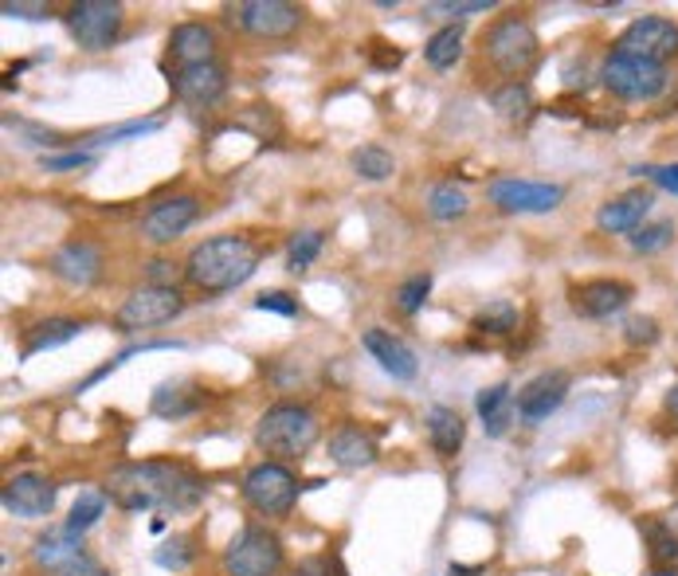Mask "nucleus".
Returning a JSON list of instances; mask_svg holds the SVG:
<instances>
[{
	"label": "nucleus",
	"instance_id": "nucleus-1",
	"mask_svg": "<svg viewBox=\"0 0 678 576\" xmlns=\"http://www.w3.org/2000/svg\"><path fill=\"white\" fill-rule=\"evenodd\" d=\"M205 479H196L185 463L173 459H141V463H122L106 474L103 494L118 510H161V514H181L193 510L205 498Z\"/></svg>",
	"mask_w": 678,
	"mask_h": 576
},
{
	"label": "nucleus",
	"instance_id": "nucleus-2",
	"mask_svg": "<svg viewBox=\"0 0 678 576\" xmlns=\"http://www.w3.org/2000/svg\"><path fill=\"white\" fill-rule=\"evenodd\" d=\"M263 252L248 235H212V240L196 243L185 260L188 287L205 290V295H228L260 270Z\"/></svg>",
	"mask_w": 678,
	"mask_h": 576
},
{
	"label": "nucleus",
	"instance_id": "nucleus-3",
	"mask_svg": "<svg viewBox=\"0 0 678 576\" xmlns=\"http://www.w3.org/2000/svg\"><path fill=\"white\" fill-rule=\"evenodd\" d=\"M318 416L307 404H271L255 424V443L275 459H302L318 443Z\"/></svg>",
	"mask_w": 678,
	"mask_h": 576
},
{
	"label": "nucleus",
	"instance_id": "nucleus-4",
	"mask_svg": "<svg viewBox=\"0 0 678 576\" xmlns=\"http://www.w3.org/2000/svg\"><path fill=\"white\" fill-rule=\"evenodd\" d=\"M287 565L283 538L267 526H248L223 549V573L228 576H279Z\"/></svg>",
	"mask_w": 678,
	"mask_h": 576
},
{
	"label": "nucleus",
	"instance_id": "nucleus-5",
	"mask_svg": "<svg viewBox=\"0 0 678 576\" xmlns=\"http://www.w3.org/2000/svg\"><path fill=\"white\" fill-rule=\"evenodd\" d=\"M538 32L526 16H498L483 39V51L494 71L514 74V79L521 71H530L533 59H538Z\"/></svg>",
	"mask_w": 678,
	"mask_h": 576
},
{
	"label": "nucleus",
	"instance_id": "nucleus-6",
	"mask_svg": "<svg viewBox=\"0 0 678 576\" xmlns=\"http://www.w3.org/2000/svg\"><path fill=\"white\" fill-rule=\"evenodd\" d=\"M188 307V298L181 287H138L114 314V330L118 334H141L153 325H165L181 318Z\"/></svg>",
	"mask_w": 678,
	"mask_h": 576
},
{
	"label": "nucleus",
	"instance_id": "nucleus-7",
	"mask_svg": "<svg viewBox=\"0 0 678 576\" xmlns=\"http://www.w3.org/2000/svg\"><path fill=\"white\" fill-rule=\"evenodd\" d=\"M67 28H71L74 44L99 56V51H111L122 36V20H126V9L118 0H79L67 9Z\"/></svg>",
	"mask_w": 678,
	"mask_h": 576
},
{
	"label": "nucleus",
	"instance_id": "nucleus-8",
	"mask_svg": "<svg viewBox=\"0 0 678 576\" xmlns=\"http://www.w3.org/2000/svg\"><path fill=\"white\" fill-rule=\"evenodd\" d=\"M243 503L251 506L255 514H263V518H283V514H290V506L298 503V479L287 471L283 463H255L248 474H243Z\"/></svg>",
	"mask_w": 678,
	"mask_h": 576
},
{
	"label": "nucleus",
	"instance_id": "nucleus-9",
	"mask_svg": "<svg viewBox=\"0 0 678 576\" xmlns=\"http://www.w3.org/2000/svg\"><path fill=\"white\" fill-rule=\"evenodd\" d=\"M600 83L623 99V103H651L655 94H663L667 87V71L659 64H647V59L623 56V51H612L600 67Z\"/></svg>",
	"mask_w": 678,
	"mask_h": 576
},
{
	"label": "nucleus",
	"instance_id": "nucleus-10",
	"mask_svg": "<svg viewBox=\"0 0 678 576\" xmlns=\"http://www.w3.org/2000/svg\"><path fill=\"white\" fill-rule=\"evenodd\" d=\"M302 16L307 12L298 9V4H287V0H240V4H228V20L255 39L295 36L302 28Z\"/></svg>",
	"mask_w": 678,
	"mask_h": 576
},
{
	"label": "nucleus",
	"instance_id": "nucleus-11",
	"mask_svg": "<svg viewBox=\"0 0 678 576\" xmlns=\"http://www.w3.org/2000/svg\"><path fill=\"white\" fill-rule=\"evenodd\" d=\"M612 51H623V56L647 59V64L663 67L667 59L678 56V24L667 16H640L620 32Z\"/></svg>",
	"mask_w": 678,
	"mask_h": 576
},
{
	"label": "nucleus",
	"instance_id": "nucleus-12",
	"mask_svg": "<svg viewBox=\"0 0 678 576\" xmlns=\"http://www.w3.org/2000/svg\"><path fill=\"white\" fill-rule=\"evenodd\" d=\"M491 205L498 212H514V216H541L561 208L565 200V188L561 185H545V181H526V177H498L486 188Z\"/></svg>",
	"mask_w": 678,
	"mask_h": 576
},
{
	"label": "nucleus",
	"instance_id": "nucleus-13",
	"mask_svg": "<svg viewBox=\"0 0 678 576\" xmlns=\"http://www.w3.org/2000/svg\"><path fill=\"white\" fill-rule=\"evenodd\" d=\"M196 212H200V200L193 193L165 196V200H158V205L141 216V240L153 243V247H165V243L181 240L193 228Z\"/></svg>",
	"mask_w": 678,
	"mask_h": 576
},
{
	"label": "nucleus",
	"instance_id": "nucleus-14",
	"mask_svg": "<svg viewBox=\"0 0 678 576\" xmlns=\"http://www.w3.org/2000/svg\"><path fill=\"white\" fill-rule=\"evenodd\" d=\"M0 498H4V510L12 518H47V514L56 510L59 486L47 474L24 471V474H12Z\"/></svg>",
	"mask_w": 678,
	"mask_h": 576
},
{
	"label": "nucleus",
	"instance_id": "nucleus-15",
	"mask_svg": "<svg viewBox=\"0 0 678 576\" xmlns=\"http://www.w3.org/2000/svg\"><path fill=\"white\" fill-rule=\"evenodd\" d=\"M568 389H573V377H568L565 369H545L538 372L530 384H521L518 392V416L526 419V424H541V419H549L553 412L565 404Z\"/></svg>",
	"mask_w": 678,
	"mask_h": 576
},
{
	"label": "nucleus",
	"instance_id": "nucleus-16",
	"mask_svg": "<svg viewBox=\"0 0 678 576\" xmlns=\"http://www.w3.org/2000/svg\"><path fill=\"white\" fill-rule=\"evenodd\" d=\"M173 83V94H177L185 106H196V111H208L228 94V71L220 64H196V67H177V74L169 79Z\"/></svg>",
	"mask_w": 678,
	"mask_h": 576
},
{
	"label": "nucleus",
	"instance_id": "nucleus-17",
	"mask_svg": "<svg viewBox=\"0 0 678 576\" xmlns=\"http://www.w3.org/2000/svg\"><path fill=\"white\" fill-rule=\"evenodd\" d=\"M628 302H632V287L620 279H588L568 290V307L581 318H593V322H605V318L620 314Z\"/></svg>",
	"mask_w": 678,
	"mask_h": 576
},
{
	"label": "nucleus",
	"instance_id": "nucleus-18",
	"mask_svg": "<svg viewBox=\"0 0 678 576\" xmlns=\"http://www.w3.org/2000/svg\"><path fill=\"white\" fill-rule=\"evenodd\" d=\"M51 275H56L59 283H67V287H91L99 275H103V252L94 247L91 240H71L64 243L56 255H51Z\"/></svg>",
	"mask_w": 678,
	"mask_h": 576
},
{
	"label": "nucleus",
	"instance_id": "nucleus-19",
	"mask_svg": "<svg viewBox=\"0 0 678 576\" xmlns=\"http://www.w3.org/2000/svg\"><path fill=\"white\" fill-rule=\"evenodd\" d=\"M361 345H365V354L381 365L392 381H416V372H420L416 354H412V349L400 342V337H392L389 330L372 325V330H365V334H361Z\"/></svg>",
	"mask_w": 678,
	"mask_h": 576
},
{
	"label": "nucleus",
	"instance_id": "nucleus-20",
	"mask_svg": "<svg viewBox=\"0 0 678 576\" xmlns=\"http://www.w3.org/2000/svg\"><path fill=\"white\" fill-rule=\"evenodd\" d=\"M651 205H655V196L647 188H632V193H620L612 196L608 205H600L596 212V228L608 235H623V232H640L643 220H647Z\"/></svg>",
	"mask_w": 678,
	"mask_h": 576
},
{
	"label": "nucleus",
	"instance_id": "nucleus-21",
	"mask_svg": "<svg viewBox=\"0 0 678 576\" xmlns=\"http://www.w3.org/2000/svg\"><path fill=\"white\" fill-rule=\"evenodd\" d=\"M169 56L177 59V67H196L212 64L216 59V32L205 20H185L169 32Z\"/></svg>",
	"mask_w": 678,
	"mask_h": 576
},
{
	"label": "nucleus",
	"instance_id": "nucleus-22",
	"mask_svg": "<svg viewBox=\"0 0 678 576\" xmlns=\"http://www.w3.org/2000/svg\"><path fill=\"white\" fill-rule=\"evenodd\" d=\"M83 538L79 533H71L64 526V530H47L44 538H36V545H32V561H36L39 568H47V573H64V568H71L74 561H83Z\"/></svg>",
	"mask_w": 678,
	"mask_h": 576
},
{
	"label": "nucleus",
	"instance_id": "nucleus-23",
	"mask_svg": "<svg viewBox=\"0 0 678 576\" xmlns=\"http://www.w3.org/2000/svg\"><path fill=\"white\" fill-rule=\"evenodd\" d=\"M330 459L345 471H361V466L377 463V439L369 436L357 424H342V428L330 436Z\"/></svg>",
	"mask_w": 678,
	"mask_h": 576
},
{
	"label": "nucleus",
	"instance_id": "nucleus-24",
	"mask_svg": "<svg viewBox=\"0 0 678 576\" xmlns=\"http://www.w3.org/2000/svg\"><path fill=\"white\" fill-rule=\"evenodd\" d=\"M474 412H479V419H483L486 436H491V439L506 436V428H510L514 412H518L510 384H491V389L479 392V396H474Z\"/></svg>",
	"mask_w": 678,
	"mask_h": 576
},
{
	"label": "nucleus",
	"instance_id": "nucleus-25",
	"mask_svg": "<svg viewBox=\"0 0 678 576\" xmlns=\"http://www.w3.org/2000/svg\"><path fill=\"white\" fill-rule=\"evenodd\" d=\"M463 436H467V424L456 408L436 404V408L428 412V443L436 447V456L451 459L459 447H463Z\"/></svg>",
	"mask_w": 678,
	"mask_h": 576
},
{
	"label": "nucleus",
	"instance_id": "nucleus-26",
	"mask_svg": "<svg viewBox=\"0 0 678 576\" xmlns=\"http://www.w3.org/2000/svg\"><path fill=\"white\" fill-rule=\"evenodd\" d=\"M200 400L205 396H200L193 384L165 381V384H158V392H153V400H149V408H153V416H161V419H185L200 408Z\"/></svg>",
	"mask_w": 678,
	"mask_h": 576
},
{
	"label": "nucleus",
	"instance_id": "nucleus-27",
	"mask_svg": "<svg viewBox=\"0 0 678 576\" xmlns=\"http://www.w3.org/2000/svg\"><path fill=\"white\" fill-rule=\"evenodd\" d=\"M83 334V322H74V318H47V322H36L28 330V345H24V357H36V354H47V349H59L67 345L71 337Z\"/></svg>",
	"mask_w": 678,
	"mask_h": 576
},
{
	"label": "nucleus",
	"instance_id": "nucleus-28",
	"mask_svg": "<svg viewBox=\"0 0 678 576\" xmlns=\"http://www.w3.org/2000/svg\"><path fill=\"white\" fill-rule=\"evenodd\" d=\"M471 212V196L456 185V181H439L428 193V216L439 223H456Z\"/></svg>",
	"mask_w": 678,
	"mask_h": 576
},
{
	"label": "nucleus",
	"instance_id": "nucleus-29",
	"mask_svg": "<svg viewBox=\"0 0 678 576\" xmlns=\"http://www.w3.org/2000/svg\"><path fill=\"white\" fill-rule=\"evenodd\" d=\"M459 56H463V28H459V24H447V28L432 32L428 44H424V59H428L436 71L456 67Z\"/></svg>",
	"mask_w": 678,
	"mask_h": 576
},
{
	"label": "nucleus",
	"instance_id": "nucleus-30",
	"mask_svg": "<svg viewBox=\"0 0 678 576\" xmlns=\"http://www.w3.org/2000/svg\"><path fill=\"white\" fill-rule=\"evenodd\" d=\"M474 330L479 334H491V337H506L518 330V307H514L510 298H494V302H486L479 314H474Z\"/></svg>",
	"mask_w": 678,
	"mask_h": 576
},
{
	"label": "nucleus",
	"instance_id": "nucleus-31",
	"mask_svg": "<svg viewBox=\"0 0 678 576\" xmlns=\"http://www.w3.org/2000/svg\"><path fill=\"white\" fill-rule=\"evenodd\" d=\"M491 106L502 114V118H510V122L526 118V114L533 111V91H530V83H521V79H510V83H502L498 91L491 94Z\"/></svg>",
	"mask_w": 678,
	"mask_h": 576
},
{
	"label": "nucleus",
	"instance_id": "nucleus-32",
	"mask_svg": "<svg viewBox=\"0 0 678 576\" xmlns=\"http://www.w3.org/2000/svg\"><path fill=\"white\" fill-rule=\"evenodd\" d=\"M349 165L361 181H389L397 173V161H392L389 149L381 146H361L349 153Z\"/></svg>",
	"mask_w": 678,
	"mask_h": 576
},
{
	"label": "nucleus",
	"instance_id": "nucleus-33",
	"mask_svg": "<svg viewBox=\"0 0 678 576\" xmlns=\"http://www.w3.org/2000/svg\"><path fill=\"white\" fill-rule=\"evenodd\" d=\"M106 503H111V498H106L103 491H83V494H79V498H74V506H71V518H67V530L83 538V533L91 530L94 521H99V518H103V514H106Z\"/></svg>",
	"mask_w": 678,
	"mask_h": 576
},
{
	"label": "nucleus",
	"instance_id": "nucleus-34",
	"mask_svg": "<svg viewBox=\"0 0 678 576\" xmlns=\"http://www.w3.org/2000/svg\"><path fill=\"white\" fill-rule=\"evenodd\" d=\"M643 533H647V545H651V561L655 565H670L678 561V533L670 521H643Z\"/></svg>",
	"mask_w": 678,
	"mask_h": 576
},
{
	"label": "nucleus",
	"instance_id": "nucleus-35",
	"mask_svg": "<svg viewBox=\"0 0 678 576\" xmlns=\"http://www.w3.org/2000/svg\"><path fill=\"white\" fill-rule=\"evenodd\" d=\"M322 243H325L322 232H298L287 247V270H295V275L298 270H307L310 263L322 255Z\"/></svg>",
	"mask_w": 678,
	"mask_h": 576
},
{
	"label": "nucleus",
	"instance_id": "nucleus-36",
	"mask_svg": "<svg viewBox=\"0 0 678 576\" xmlns=\"http://www.w3.org/2000/svg\"><path fill=\"white\" fill-rule=\"evenodd\" d=\"M675 240V220H659V223H643L640 232H632V247L640 255H655L663 252L667 243Z\"/></svg>",
	"mask_w": 678,
	"mask_h": 576
},
{
	"label": "nucleus",
	"instance_id": "nucleus-37",
	"mask_svg": "<svg viewBox=\"0 0 678 576\" xmlns=\"http://www.w3.org/2000/svg\"><path fill=\"white\" fill-rule=\"evenodd\" d=\"M428 295H432V275H412V279H404L400 283V290H397V307H400V314H420L424 310V302H428Z\"/></svg>",
	"mask_w": 678,
	"mask_h": 576
},
{
	"label": "nucleus",
	"instance_id": "nucleus-38",
	"mask_svg": "<svg viewBox=\"0 0 678 576\" xmlns=\"http://www.w3.org/2000/svg\"><path fill=\"white\" fill-rule=\"evenodd\" d=\"M193 557H196V549H193V538H188V533H177V538L165 541V545L153 553V561H158L161 568H173V573H181Z\"/></svg>",
	"mask_w": 678,
	"mask_h": 576
},
{
	"label": "nucleus",
	"instance_id": "nucleus-39",
	"mask_svg": "<svg viewBox=\"0 0 678 576\" xmlns=\"http://www.w3.org/2000/svg\"><path fill=\"white\" fill-rule=\"evenodd\" d=\"M153 130H161V122L158 118H149V122H126V126H114V130H106V134H94V138H87L83 146H118V141H126V138H141V134H153Z\"/></svg>",
	"mask_w": 678,
	"mask_h": 576
},
{
	"label": "nucleus",
	"instance_id": "nucleus-40",
	"mask_svg": "<svg viewBox=\"0 0 678 576\" xmlns=\"http://www.w3.org/2000/svg\"><path fill=\"white\" fill-rule=\"evenodd\" d=\"M290 576H349L342 565V557H334V553H314V557H302L295 568H290Z\"/></svg>",
	"mask_w": 678,
	"mask_h": 576
},
{
	"label": "nucleus",
	"instance_id": "nucleus-41",
	"mask_svg": "<svg viewBox=\"0 0 678 576\" xmlns=\"http://www.w3.org/2000/svg\"><path fill=\"white\" fill-rule=\"evenodd\" d=\"M623 337H628V345H655L659 342V322H655V318L635 314L623 322Z\"/></svg>",
	"mask_w": 678,
	"mask_h": 576
},
{
	"label": "nucleus",
	"instance_id": "nucleus-42",
	"mask_svg": "<svg viewBox=\"0 0 678 576\" xmlns=\"http://www.w3.org/2000/svg\"><path fill=\"white\" fill-rule=\"evenodd\" d=\"M181 275H185V267H177L173 260H149L146 263V287H177Z\"/></svg>",
	"mask_w": 678,
	"mask_h": 576
},
{
	"label": "nucleus",
	"instance_id": "nucleus-43",
	"mask_svg": "<svg viewBox=\"0 0 678 576\" xmlns=\"http://www.w3.org/2000/svg\"><path fill=\"white\" fill-rule=\"evenodd\" d=\"M39 165L47 169V173H71V169H87V165H94V153L91 149H74V153H56V158H47L44 153V161Z\"/></svg>",
	"mask_w": 678,
	"mask_h": 576
},
{
	"label": "nucleus",
	"instance_id": "nucleus-44",
	"mask_svg": "<svg viewBox=\"0 0 678 576\" xmlns=\"http://www.w3.org/2000/svg\"><path fill=\"white\" fill-rule=\"evenodd\" d=\"M255 310H271V314H283V318H298V314H302L298 298L283 295V290H263V295L255 298Z\"/></svg>",
	"mask_w": 678,
	"mask_h": 576
},
{
	"label": "nucleus",
	"instance_id": "nucleus-45",
	"mask_svg": "<svg viewBox=\"0 0 678 576\" xmlns=\"http://www.w3.org/2000/svg\"><path fill=\"white\" fill-rule=\"evenodd\" d=\"M632 173H635V177L655 181L659 188H667V193L678 196V161H675V165H640V169H632Z\"/></svg>",
	"mask_w": 678,
	"mask_h": 576
},
{
	"label": "nucleus",
	"instance_id": "nucleus-46",
	"mask_svg": "<svg viewBox=\"0 0 678 576\" xmlns=\"http://www.w3.org/2000/svg\"><path fill=\"white\" fill-rule=\"evenodd\" d=\"M498 9L494 0H459V4H428L424 12H432V16H467V12H491Z\"/></svg>",
	"mask_w": 678,
	"mask_h": 576
},
{
	"label": "nucleus",
	"instance_id": "nucleus-47",
	"mask_svg": "<svg viewBox=\"0 0 678 576\" xmlns=\"http://www.w3.org/2000/svg\"><path fill=\"white\" fill-rule=\"evenodd\" d=\"M4 16H12V20H47L51 16V9H47V4H24V0H9V4H4Z\"/></svg>",
	"mask_w": 678,
	"mask_h": 576
},
{
	"label": "nucleus",
	"instance_id": "nucleus-48",
	"mask_svg": "<svg viewBox=\"0 0 678 576\" xmlns=\"http://www.w3.org/2000/svg\"><path fill=\"white\" fill-rule=\"evenodd\" d=\"M59 576H111V573H106V568L99 565V561L83 557V561H74L71 568H64V573H59Z\"/></svg>",
	"mask_w": 678,
	"mask_h": 576
},
{
	"label": "nucleus",
	"instance_id": "nucleus-49",
	"mask_svg": "<svg viewBox=\"0 0 678 576\" xmlns=\"http://www.w3.org/2000/svg\"><path fill=\"white\" fill-rule=\"evenodd\" d=\"M667 412H670V416L678 419V384H675V389L667 392Z\"/></svg>",
	"mask_w": 678,
	"mask_h": 576
},
{
	"label": "nucleus",
	"instance_id": "nucleus-50",
	"mask_svg": "<svg viewBox=\"0 0 678 576\" xmlns=\"http://www.w3.org/2000/svg\"><path fill=\"white\" fill-rule=\"evenodd\" d=\"M451 576H479V568H463V565H451Z\"/></svg>",
	"mask_w": 678,
	"mask_h": 576
},
{
	"label": "nucleus",
	"instance_id": "nucleus-51",
	"mask_svg": "<svg viewBox=\"0 0 678 576\" xmlns=\"http://www.w3.org/2000/svg\"><path fill=\"white\" fill-rule=\"evenodd\" d=\"M651 576H675V573H667V568H659V573H651Z\"/></svg>",
	"mask_w": 678,
	"mask_h": 576
}]
</instances>
